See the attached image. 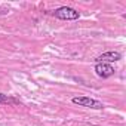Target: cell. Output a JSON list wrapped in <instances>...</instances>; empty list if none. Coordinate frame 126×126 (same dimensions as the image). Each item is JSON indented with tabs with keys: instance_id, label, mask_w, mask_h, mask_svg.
I'll use <instances>...</instances> for the list:
<instances>
[{
	"instance_id": "6da1fadb",
	"label": "cell",
	"mask_w": 126,
	"mask_h": 126,
	"mask_svg": "<svg viewBox=\"0 0 126 126\" xmlns=\"http://www.w3.org/2000/svg\"><path fill=\"white\" fill-rule=\"evenodd\" d=\"M53 16H56L58 19H64V21H74V19H79L80 14L73 8L61 6V8L53 11Z\"/></svg>"
},
{
	"instance_id": "3957f363",
	"label": "cell",
	"mask_w": 126,
	"mask_h": 126,
	"mask_svg": "<svg viewBox=\"0 0 126 126\" xmlns=\"http://www.w3.org/2000/svg\"><path fill=\"white\" fill-rule=\"evenodd\" d=\"M122 58V55L116 50H110V52H105L99 56L95 58V62L96 64H110V62H116Z\"/></svg>"
},
{
	"instance_id": "7a4b0ae2",
	"label": "cell",
	"mask_w": 126,
	"mask_h": 126,
	"mask_svg": "<svg viewBox=\"0 0 126 126\" xmlns=\"http://www.w3.org/2000/svg\"><path fill=\"white\" fill-rule=\"evenodd\" d=\"M71 101H73V104H77L80 107H88V108H94V110H102L104 108V104L101 101L89 98V96H74Z\"/></svg>"
},
{
	"instance_id": "277c9868",
	"label": "cell",
	"mask_w": 126,
	"mask_h": 126,
	"mask_svg": "<svg viewBox=\"0 0 126 126\" xmlns=\"http://www.w3.org/2000/svg\"><path fill=\"white\" fill-rule=\"evenodd\" d=\"M95 73L102 79H108L114 74V68L111 64H95Z\"/></svg>"
},
{
	"instance_id": "5b68a950",
	"label": "cell",
	"mask_w": 126,
	"mask_h": 126,
	"mask_svg": "<svg viewBox=\"0 0 126 126\" xmlns=\"http://www.w3.org/2000/svg\"><path fill=\"white\" fill-rule=\"evenodd\" d=\"M0 104H21V102H19V99H16V98H14V96L0 94Z\"/></svg>"
}]
</instances>
